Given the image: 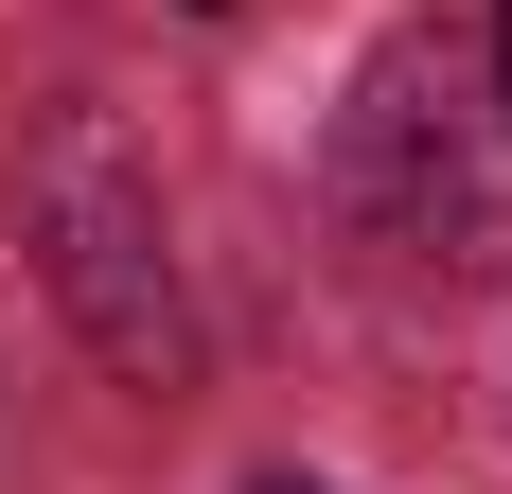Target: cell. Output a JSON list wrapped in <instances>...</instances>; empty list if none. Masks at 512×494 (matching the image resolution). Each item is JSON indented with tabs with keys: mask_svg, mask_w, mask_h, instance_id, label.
Returning a JSON list of instances; mask_svg holds the SVG:
<instances>
[{
	"mask_svg": "<svg viewBox=\"0 0 512 494\" xmlns=\"http://www.w3.org/2000/svg\"><path fill=\"white\" fill-rule=\"evenodd\" d=\"M495 71H512V0H495Z\"/></svg>",
	"mask_w": 512,
	"mask_h": 494,
	"instance_id": "obj_3",
	"label": "cell"
},
{
	"mask_svg": "<svg viewBox=\"0 0 512 494\" xmlns=\"http://www.w3.org/2000/svg\"><path fill=\"white\" fill-rule=\"evenodd\" d=\"M53 283H71V318H89L124 371H177V283H159V195L124 177L106 142H71L53 159Z\"/></svg>",
	"mask_w": 512,
	"mask_h": 494,
	"instance_id": "obj_2",
	"label": "cell"
},
{
	"mask_svg": "<svg viewBox=\"0 0 512 494\" xmlns=\"http://www.w3.org/2000/svg\"><path fill=\"white\" fill-rule=\"evenodd\" d=\"M265 494H301V477H265Z\"/></svg>",
	"mask_w": 512,
	"mask_h": 494,
	"instance_id": "obj_4",
	"label": "cell"
},
{
	"mask_svg": "<svg viewBox=\"0 0 512 494\" xmlns=\"http://www.w3.org/2000/svg\"><path fill=\"white\" fill-rule=\"evenodd\" d=\"M336 195L407 247V265L495 283L512 265V124H495V89L442 36H389L354 71V106H336Z\"/></svg>",
	"mask_w": 512,
	"mask_h": 494,
	"instance_id": "obj_1",
	"label": "cell"
}]
</instances>
